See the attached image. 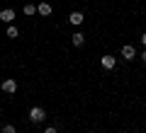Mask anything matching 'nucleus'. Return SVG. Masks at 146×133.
Instances as JSON below:
<instances>
[{
  "instance_id": "f257e3e1",
  "label": "nucleus",
  "mask_w": 146,
  "mask_h": 133,
  "mask_svg": "<svg viewBox=\"0 0 146 133\" xmlns=\"http://www.w3.org/2000/svg\"><path fill=\"white\" fill-rule=\"evenodd\" d=\"M44 119H46V111L42 107H32L29 109V121L32 123H44Z\"/></svg>"
},
{
  "instance_id": "f03ea898",
  "label": "nucleus",
  "mask_w": 146,
  "mask_h": 133,
  "mask_svg": "<svg viewBox=\"0 0 146 133\" xmlns=\"http://www.w3.org/2000/svg\"><path fill=\"white\" fill-rule=\"evenodd\" d=\"M0 87H3V92H7V94H15V92H17V80H15V77H5Z\"/></svg>"
},
{
  "instance_id": "7ed1b4c3",
  "label": "nucleus",
  "mask_w": 146,
  "mask_h": 133,
  "mask_svg": "<svg viewBox=\"0 0 146 133\" xmlns=\"http://www.w3.org/2000/svg\"><path fill=\"white\" fill-rule=\"evenodd\" d=\"M122 58H124V61H134L136 58V48L131 46V44H124V46H122Z\"/></svg>"
},
{
  "instance_id": "20e7f679",
  "label": "nucleus",
  "mask_w": 146,
  "mask_h": 133,
  "mask_svg": "<svg viewBox=\"0 0 146 133\" xmlns=\"http://www.w3.org/2000/svg\"><path fill=\"white\" fill-rule=\"evenodd\" d=\"M0 20L5 22V24H10V22L15 20V10H12V7H5V10H0Z\"/></svg>"
},
{
  "instance_id": "39448f33",
  "label": "nucleus",
  "mask_w": 146,
  "mask_h": 133,
  "mask_svg": "<svg viewBox=\"0 0 146 133\" xmlns=\"http://www.w3.org/2000/svg\"><path fill=\"white\" fill-rule=\"evenodd\" d=\"M100 63H102L105 70H112V68L117 66V58L115 56H102V58H100Z\"/></svg>"
},
{
  "instance_id": "423d86ee",
  "label": "nucleus",
  "mask_w": 146,
  "mask_h": 133,
  "mask_svg": "<svg viewBox=\"0 0 146 133\" xmlns=\"http://www.w3.org/2000/svg\"><path fill=\"white\" fill-rule=\"evenodd\" d=\"M68 22H71L73 27H80V24H83V12H78V10L71 12V15H68Z\"/></svg>"
},
{
  "instance_id": "0eeeda50",
  "label": "nucleus",
  "mask_w": 146,
  "mask_h": 133,
  "mask_svg": "<svg viewBox=\"0 0 146 133\" xmlns=\"http://www.w3.org/2000/svg\"><path fill=\"white\" fill-rule=\"evenodd\" d=\"M36 12H39L42 17H49V15L54 12V7L49 5V3H39V5H36Z\"/></svg>"
},
{
  "instance_id": "6e6552de",
  "label": "nucleus",
  "mask_w": 146,
  "mask_h": 133,
  "mask_svg": "<svg viewBox=\"0 0 146 133\" xmlns=\"http://www.w3.org/2000/svg\"><path fill=\"white\" fill-rule=\"evenodd\" d=\"M71 41H73V46H83V44H85V36H83V31H76V34H73L71 36Z\"/></svg>"
},
{
  "instance_id": "1a4fd4ad",
  "label": "nucleus",
  "mask_w": 146,
  "mask_h": 133,
  "mask_svg": "<svg viewBox=\"0 0 146 133\" xmlns=\"http://www.w3.org/2000/svg\"><path fill=\"white\" fill-rule=\"evenodd\" d=\"M5 34H7V39H17V36H20V31H17V27H12V24H10Z\"/></svg>"
},
{
  "instance_id": "9d476101",
  "label": "nucleus",
  "mask_w": 146,
  "mask_h": 133,
  "mask_svg": "<svg viewBox=\"0 0 146 133\" xmlns=\"http://www.w3.org/2000/svg\"><path fill=\"white\" fill-rule=\"evenodd\" d=\"M34 12H36V5H32V3H27V5H25V15H34Z\"/></svg>"
},
{
  "instance_id": "9b49d317",
  "label": "nucleus",
  "mask_w": 146,
  "mask_h": 133,
  "mask_svg": "<svg viewBox=\"0 0 146 133\" xmlns=\"http://www.w3.org/2000/svg\"><path fill=\"white\" fill-rule=\"evenodd\" d=\"M3 133H17V131H15L12 123H5V126H3Z\"/></svg>"
},
{
  "instance_id": "f8f14e48",
  "label": "nucleus",
  "mask_w": 146,
  "mask_h": 133,
  "mask_svg": "<svg viewBox=\"0 0 146 133\" xmlns=\"http://www.w3.org/2000/svg\"><path fill=\"white\" fill-rule=\"evenodd\" d=\"M44 133H56V128H54V126H49V128H46Z\"/></svg>"
},
{
  "instance_id": "ddd939ff",
  "label": "nucleus",
  "mask_w": 146,
  "mask_h": 133,
  "mask_svg": "<svg viewBox=\"0 0 146 133\" xmlns=\"http://www.w3.org/2000/svg\"><path fill=\"white\" fill-rule=\"evenodd\" d=\"M141 44H144V46H146V31H144V34H141Z\"/></svg>"
},
{
  "instance_id": "4468645a",
  "label": "nucleus",
  "mask_w": 146,
  "mask_h": 133,
  "mask_svg": "<svg viewBox=\"0 0 146 133\" xmlns=\"http://www.w3.org/2000/svg\"><path fill=\"white\" fill-rule=\"evenodd\" d=\"M141 61H144V63H146V51H141Z\"/></svg>"
}]
</instances>
